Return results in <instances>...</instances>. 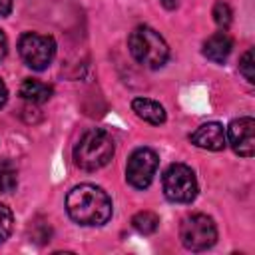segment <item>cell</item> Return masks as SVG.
Wrapping results in <instances>:
<instances>
[{"mask_svg": "<svg viewBox=\"0 0 255 255\" xmlns=\"http://www.w3.org/2000/svg\"><path fill=\"white\" fill-rule=\"evenodd\" d=\"M231 48H233L231 36L227 32H215L203 42V56L215 64H221L231 54Z\"/></svg>", "mask_w": 255, "mask_h": 255, "instance_id": "30bf717a", "label": "cell"}, {"mask_svg": "<svg viewBox=\"0 0 255 255\" xmlns=\"http://www.w3.org/2000/svg\"><path fill=\"white\" fill-rule=\"evenodd\" d=\"M52 92H54L52 86H48V84H44L40 80H32V78L24 80L22 86H20V96L26 102H32V104H42V102L50 100Z\"/></svg>", "mask_w": 255, "mask_h": 255, "instance_id": "7c38bea8", "label": "cell"}, {"mask_svg": "<svg viewBox=\"0 0 255 255\" xmlns=\"http://www.w3.org/2000/svg\"><path fill=\"white\" fill-rule=\"evenodd\" d=\"M128 48L135 62L151 70L161 68L169 58V48L165 40L149 26H137L128 38Z\"/></svg>", "mask_w": 255, "mask_h": 255, "instance_id": "3957f363", "label": "cell"}, {"mask_svg": "<svg viewBox=\"0 0 255 255\" xmlns=\"http://www.w3.org/2000/svg\"><path fill=\"white\" fill-rule=\"evenodd\" d=\"M179 239L189 251H205L217 241V227L211 217L195 213L181 221Z\"/></svg>", "mask_w": 255, "mask_h": 255, "instance_id": "5b68a950", "label": "cell"}, {"mask_svg": "<svg viewBox=\"0 0 255 255\" xmlns=\"http://www.w3.org/2000/svg\"><path fill=\"white\" fill-rule=\"evenodd\" d=\"M114 139L104 129H90L86 131L74 147V163L80 169L96 171L110 163L114 157Z\"/></svg>", "mask_w": 255, "mask_h": 255, "instance_id": "7a4b0ae2", "label": "cell"}, {"mask_svg": "<svg viewBox=\"0 0 255 255\" xmlns=\"http://www.w3.org/2000/svg\"><path fill=\"white\" fill-rule=\"evenodd\" d=\"M167 10H173V8H177V4H179V0H159Z\"/></svg>", "mask_w": 255, "mask_h": 255, "instance_id": "44dd1931", "label": "cell"}, {"mask_svg": "<svg viewBox=\"0 0 255 255\" xmlns=\"http://www.w3.org/2000/svg\"><path fill=\"white\" fill-rule=\"evenodd\" d=\"M6 52H8V40H6V34L0 30V60L6 56Z\"/></svg>", "mask_w": 255, "mask_h": 255, "instance_id": "d6986e66", "label": "cell"}, {"mask_svg": "<svg viewBox=\"0 0 255 255\" xmlns=\"http://www.w3.org/2000/svg\"><path fill=\"white\" fill-rule=\"evenodd\" d=\"M227 139L237 155L251 157L255 153V120L249 116L233 120L227 128Z\"/></svg>", "mask_w": 255, "mask_h": 255, "instance_id": "ba28073f", "label": "cell"}, {"mask_svg": "<svg viewBox=\"0 0 255 255\" xmlns=\"http://www.w3.org/2000/svg\"><path fill=\"white\" fill-rule=\"evenodd\" d=\"M12 10V0H0V18L8 16Z\"/></svg>", "mask_w": 255, "mask_h": 255, "instance_id": "ac0fdd59", "label": "cell"}, {"mask_svg": "<svg viewBox=\"0 0 255 255\" xmlns=\"http://www.w3.org/2000/svg\"><path fill=\"white\" fill-rule=\"evenodd\" d=\"M131 110L135 112L137 118H141L143 122L151 124V126H159L165 122V110L159 102L149 100V98H135L131 102Z\"/></svg>", "mask_w": 255, "mask_h": 255, "instance_id": "8fae6325", "label": "cell"}, {"mask_svg": "<svg viewBox=\"0 0 255 255\" xmlns=\"http://www.w3.org/2000/svg\"><path fill=\"white\" fill-rule=\"evenodd\" d=\"M18 185V173L12 161L0 159V193H10Z\"/></svg>", "mask_w": 255, "mask_h": 255, "instance_id": "5bb4252c", "label": "cell"}, {"mask_svg": "<svg viewBox=\"0 0 255 255\" xmlns=\"http://www.w3.org/2000/svg\"><path fill=\"white\" fill-rule=\"evenodd\" d=\"M66 211L80 225H104L112 217V199L102 187L82 183L66 195Z\"/></svg>", "mask_w": 255, "mask_h": 255, "instance_id": "6da1fadb", "label": "cell"}, {"mask_svg": "<svg viewBox=\"0 0 255 255\" xmlns=\"http://www.w3.org/2000/svg\"><path fill=\"white\" fill-rule=\"evenodd\" d=\"M6 100H8V90H6V84L0 80V108L6 104Z\"/></svg>", "mask_w": 255, "mask_h": 255, "instance_id": "ffe728a7", "label": "cell"}, {"mask_svg": "<svg viewBox=\"0 0 255 255\" xmlns=\"http://www.w3.org/2000/svg\"><path fill=\"white\" fill-rule=\"evenodd\" d=\"M131 225L141 235H151L159 227V217L153 211H139L131 217Z\"/></svg>", "mask_w": 255, "mask_h": 255, "instance_id": "4fadbf2b", "label": "cell"}, {"mask_svg": "<svg viewBox=\"0 0 255 255\" xmlns=\"http://www.w3.org/2000/svg\"><path fill=\"white\" fill-rule=\"evenodd\" d=\"M12 223H14V217H12V211L0 203V243H4L10 233H12Z\"/></svg>", "mask_w": 255, "mask_h": 255, "instance_id": "2e32d148", "label": "cell"}, {"mask_svg": "<svg viewBox=\"0 0 255 255\" xmlns=\"http://www.w3.org/2000/svg\"><path fill=\"white\" fill-rule=\"evenodd\" d=\"M253 68H255V64H253V50H247V52L243 54L241 62H239V72L243 74V78H245L249 84L255 82V72H253Z\"/></svg>", "mask_w": 255, "mask_h": 255, "instance_id": "e0dca14e", "label": "cell"}, {"mask_svg": "<svg viewBox=\"0 0 255 255\" xmlns=\"http://www.w3.org/2000/svg\"><path fill=\"white\" fill-rule=\"evenodd\" d=\"M159 165V157L153 149L149 147H137L129 159H128V165H126V179L131 187L135 189H145L149 187L153 175H155V169Z\"/></svg>", "mask_w": 255, "mask_h": 255, "instance_id": "52a82bcc", "label": "cell"}, {"mask_svg": "<svg viewBox=\"0 0 255 255\" xmlns=\"http://www.w3.org/2000/svg\"><path fill=\"white\" fill-rule=\"evenodd\" d=\"M163 193L173 203H191L197 195V179L185 163H171L161 179Z\"/></svg>", "mask_w": 255, "mask_h": 255, "instance_id": "277c9868", "label": "cell"}, {"mask_svg": "<svg viewBox=\"0 0 255 255\" xmlns=\"http://www.w3.org/2000/svg\"><path fill=\"white\" fill-rule=\"evenodd\" d=\"M211 14H213V20H215V24H217L219 28H223V30L229 28V24H231V16H233L229 4H225V2H215Z\"/></svg>", "mask_w": 255, "mask_h": 255, "instance_id": "9a60e30c", "label": "cell"}, {"mask_svg": "<svg viewBox=\"0 0 255 255\" xmlns=\"http://www.w3.org/2000/svg\"><path fill=\"white\" fill-rule=\"evenodd\" d=\"M18 52L26 66L40 72L52 64L54 54H56V42L52 36L26 32L18 40Z\"/></svg>", "mask_w": 255, "mask_h": 255, "instance_id": "8992f818", "label": "cell"}, {"mask_svg": "<svg viewBox=\"0 0 255 255\" xmlns=\"http://www.w3.org/2000/svg\"><path fill=\"white\" fill-rule=\"evenodd\" d=\"M191 143H195L197 147L209 149V151H221L227 145V135L221 124L217 122H207L201 124L191 135H189Z\"/></svg>", "mask_w": 255, "mask_h": 255, "instance_id": "9c48e42d", "label": "cell"}]
</instances>
